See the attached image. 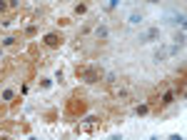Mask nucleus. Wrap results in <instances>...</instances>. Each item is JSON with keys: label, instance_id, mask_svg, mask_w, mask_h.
<instances>
[{"label": "nucleus", "instance_id": "nucleus-1", "mask_svg": "<svg viewBox=\"0 0 187 140\" xmlns=\"http://www.w3.org/2000/svg\"><path fill=\"white\" fill-rule=\"evenodd\" d=\"M157 38H160V28H152V30H147V33L140 35L142 43H150V40H157Z\"/></svg>", "mask_w": 187, "mask_h": 140}, {"label": "nucleus", "instance_id": "nucleus-2", "mask_svg": "<svg viewBox=\"0 0 187 140\" xmlns=\"http://www.w3.org/2000/svg\"><path fill=\"white\" fill-rule=\"evenodd\" d=\"M127 23L130 25H142V13H130V18H127Z\"/></svg>", "mask_w": 187, "mask_h": 140}, {"label": "nucleus", "instance_id": "nucleus-3", "mask_svg": "<svg viewBox=\"0 0 187 140\" xmlns=\"http://www.w3.org/2000/svg\"><path fill=\"white\" fill-rule=\"evenodd\" d=\"M45 45H50V48H55V45H60V38H58V35H45Z\"/></svg>", "mask_w": 187, "mask_h": 140}, {"label": "nucleus", "instance_id": "nucleus-4", "mask_svg": "<svg viewBox=\"0 0 187 140\" xmlns=\"http://www.w3.org/2000/svg\"><path fill=\"white\" fill-rule=\"evenodd\" d=\"M98 38H107V28H98Z\"/></svg>", "mask_w": 187, "mask_h": 140}]
</instances>
